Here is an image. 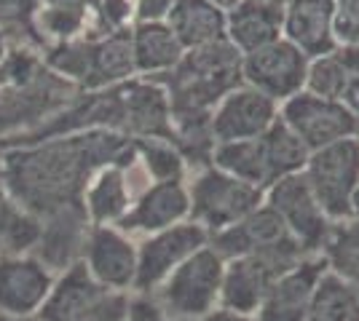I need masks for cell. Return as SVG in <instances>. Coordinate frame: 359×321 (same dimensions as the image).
<instances>
[{"mask_svg":"<svg viewBox=\"0 0 359 321\" xmlns=\"http://www.w3.org/2000/svg\"><path fill=\"white\" fill-rule=\"evenodd\" d=\"M132 161L135 139L107 129L48 139L0 155L8 196L35 220L83 204V190L94 171L129 166Z\"/></svg>","mask_w":359,"mask_h":321,"instance_id":"1","label":"cell"},{"mask_svg":"<svg viewBox=\"0 0 359 321\" xmlns=\"http://www.w3.org/2000/svg\"><path fill=\"white\" fill-rule=\"evenodd\" d=\"M8 80L0 86V142L27 134L70 105L78 89L46 67L41 51L11 48L6 59Z\"/></svg>","mask_w":359,"mask_h":321,"instance_id":"2","label":"cell"},{"mask_svg":"<svg viewBox=\"0 0 359 321\" xmlns=\"http://www.w3.org/2000/svg\"><path fill=\"white\" fill-rule=\"evenodd\" d=\"M156 80L169 97L172 115H212L241 78V51L228 38L210 46L191 48L172 73H164Z\"/></svg>","mask_w":359,"mask_h":321,"instance_id":"3","label":"cell"},{"mask_svg":"<svg viewBox=\"0 0 359 321\" xmlns=\"http://www.w3.org/2000/svg\"><path fill=\"white\" fill-rule=\"evenodd\" d=\"M225 260L210 244L191 255L172 271L169 278L150 297L164 308L172 319L201 321L215 308H220Z\"/></svg>","mask_w":359,"mask_h":321,"instance_id":"4","label":"cell"},{"mask_svg":"<svg viewBox=\"0 0 359 321\" xmlns=\"http://www.w3.org/2000/svg\"><path fill=\"white\" fill-rule=\"evenodd\" d=\"M191 222L201 225L210 236L241 222L247 214L266 204V190L225 174L223 169L207 166L188 174Z\"/></svg>","mask_w":359,"mask_h":321,"instance_id":"5","label":"cell"},{"mask_svg":"<svg viewBox=\"0 0 359 321\" xmlns=\"http://www.w3.org/2000/svg\"><path fill=\"white\" fill-rule=\"evenodd\" d=\"M300 174L332 222L351 220V199L359 185V137L314 150Z\"/></svg>","mask_w":359,"mask_h":321,"instance_id":"6","label":"cell"},{"mask_svg":"<svg viewBox=\"0 0 359 321\" xmlns=\"http://www.w3.org/2000/svg\"><path fill=\"white\" fill-rule=\"evenodd\" d=\"M306 257L309 255L290 249V252H257V255L225 260L220 308L255 316L269 290L273 287V281Z\"/></svg>","mask_w":359,"mask_h":321,"instance_id":"7","label":"cell"},{"mask_svg":"<svg viewBox=\"0 0 359 321\" xmlns=\"http://www.w3.org/2000/svg\"><path fill=\"white\" fill-rule=\"evenodd\" d=\"M207 244H210V233L191 220L150 233L145 238H137L135 294H153L172 271H177L191 255Z\"/></svg>","mask_w":359,"mask_h":321,"instance_id":"8","label":"cell"},{"mask_svg":"<svg viewBox=\"0 0 359 321\" xmlns=\"http://www.w3.org/2000/svg\"><path fill=\"white\" fill-rule=\"evenodd\" d=\"M279 118L309 148V153L322 150L335 142H344V139L359 137V118L354 113L306 89L279 105Z\"/></svg>","mask_w":359,"mask_h":321,"instance_id":"9","label":"cell"},{"mask_svg":"<svg viewBox=\"0 0 359 321\" xmlns=\"http://www.w3.org/2000/svg\"><path fill=\"white\" fill-rule=\"evenodd\" d=\"M309 57L287 38H279L269 46L241 57V78L247 86L271 97L273 102H287L306 89Z\"/></svg>","mask_w":359,"mask_h":321,"instance_id":"10","label":"cell"},{"mask_svg":"<svg viewBox=\"0 0 359 321\" xmlns=\"http://www.w3.org/2000/svg\"><path fill=\"white\" fill-rule=\"evenodd\" d=\"M266 204L279 214L285 228L292 233V238L303 246L309 257L322 252V244L332 228V220L319 206L303 174H290L271 185L266 190Z\"/></svg>","mask_w":359,"mask_h":321,"instance_id":"11","label":"cell"},{"mask_svg":"<svg viewBox=\"0 0 359 321\" xmlns=\"http://www.w3.org/2000/svg\"><path fill=\"white\" fill-rule=\"evenodd\" d=\"M81 262L102 290L135 294L137 238L116 225H91Z\"/></svg>","mask_w":359,"mask_h":321,"instance_id":"12","label":"cell"},{"mask_svg":"<svg viewBox=\"0 0 359 321\" xmlns=\"http://www.w3.org/2000/svg\"><path fill=\"white\" fill-rule=\"evenodd\" d=\"M54 278L32 255H0V316L8 321L38 316Z\"/></svg>","mask_w":359,"mask_h":321,"instance_id":"13","label":"cell"},{"mask_svg":"<svg viewBox=\"0 0 359 321\" xmlns=\"http://www.w3.org/2000/svg\"><path fill=\"white\" fill-rule=\"evenodd\" d=\"M148 185V174L137 164V155L129 166H102L94 171L83 190V209L91 225H118Z\"/></svg>","mask_w":359,"mask_h":321,"instance_id":"14","label":"cell"},{"mask_svg":"<svg viewBox=\"0 0 359 321\" xmlns=\"http://www.w3.org/2000/svg\"><path fill=\"white\" fill-rule=\"evenodd\" d=\"M210 246L223 260L257 255V252H290V249L303 252V246L292 238V233L285 228V222L279 220V214L273 212L269 204L257 206L252 214H247L236 225L210 236Z\"/></svg>","mask_w":359,"mask_h":321,"instance_id":"15","label":"cell"},{"mask_svg":"<svg viewBox=\"0 0 359 321\" xmlns=\"http://www.w3.org/2000/svg\"><path fill=\"white\" fill-rule=\"evenodd\" d=\"M185 220H191L188 180H169V183H150L116 228L132 238H145L150 233L180 225Z\"/></svg>","mask_w":359,"mask_h":321,"instance_id":"16","label":"cell"},{"mask_svg":"<svg viewBox=\"0 0 359 321\" xmlns=\"http://www.w3.org/2000/svg\"><path fill=\"white\" fill-rule=\"evenodd\" d=\"M279 118V102L260 94L257 89L241 83L225 97L212 113V134L215 142H241L257 139L269 131Z\"/></svg>","mask_w":359,"mask_h":321,"instance_id":"17","label":"cell"},{"mask_svg":"<svg viewBox=\"0 0 359 321\" xmlns=\"http://www.w3.org/2000/svg\"><path fill=\"white\" fill-rule=\"evenodd\" d=\"M38 222H41V233H38V241L30 252L32 257H38L54 276H60L62 271L81 262L86 236L91 230V220L83 209V204L65 206V209L48 214Z\"/></svg>","mask_w":359,"mask_h":321,"instance_id":"18","label":"cell"},{"mask_svg":"<svg viewBox=\"0 0 359 321\" xmlns=\"http://www.w3.org/2000/svg\"><path fill=\"white\" fill-rule=\"evenodd\" d=\"M325 260L314 255L300 260L285 276H279L269 290L266 300L260 303L255 319L257 321H306L309 308L314 300L319 278L325 276Z\"/></svg>","mask_w":359,"mask_h":321,"instance_id":"19","label":"cell"},{"mask_svg":"<svg viewBox=\"0 0 359 321\" xmlns=\"http://www.w3.org/2000/svg\"><path fill=\"white\" fill-rule=\"evenodd\" d=\"M123 134L132 139L172 142V107L156 80L132 78L123 83Z\"/></svg>","mask_w":359,"mask_h":321,"instance_id":"20","label":"cell"},{"mask_svg":"<svg viewBox=\"0 0 359 321\" xmlns=\"http://www.w3.org/2000/svg\"><path fill=\"white\" fill-rule=\"evenodd\" d=\"M306 92L332 99L359 118V46H335L309 62Z\"/></svg>","mask_w":359,"mask_h":321,"instance_id":"21","label":"cell"},{"mask_svg":"<svg viewBox=\"0 0 359 321\" xmlns=\"http://www.w3.org/2000/svg\"><path fill=\"white\" fill-rule=\"evenodd\" d=\"M285 38L316 59L338 46L335 41V0H287Z\"/></svg>","mask_w":359,"mask_h":321,"instance_id":"22","label":"cell"},{"mask_svg":"<svg viewBox=\"0 0 359 321\" xmlns=\"http://www.w3.org/2000/svg\"><path fill=\"white\" fill-rule=\"evenodd\" d=\"M225 38L244 54L285 38V6L271 0H241L225 14Z\"/></svg>","mask_w":359,"mask_h":321,"instance_id":"23","label":"cell"},{"mask_svg":"<svg viewBox=\"0 0 359 321\" xmlns=\"http://www.w3.org/2000/svg\"><path fill=\"white\" fill-rule=\"evenodd\" d=\"M32 24L43 51L78 38L91 41L94 0H41Z\"/></svg>","mask_w":359,"mask_h":321,"instance_id":"24","label":"cell"},{"mask_svg":"<svg viewBox=\"0 0 359 321\" xmlns=\"http://www.w3.org/2000/svg\"><path fill=\"white\" fill-rule=\"evenodd\" d=\"M137 78L132 54V30L116 32L100 41H89V62L81 92H102Z\"/></svg>","mask_w":359,"mask_h":321,"instance_id":"25","label":"cell"},{"mask_svg":"<svg viewBox=\"0 0 359 321\" xmlns=\"http://www.w3.org/2000/svg\"><path fill=\"white\" fill-rule=\"evenodd\" d=\"M107 290H102L83 262H75L73 268L62 271L54 278V287L46 297L43 308L38 311L41 321H75L81 313H86Z\"/></svg>","mask_w":359,"mask_h":321,"instance_id":"26","label":"cell"},{"mask_svg":"<svg viewBox=\"0 0 359 321\" xmlns=\"http://www.w3.org/2000/svg\"><path fill=\"white\" fill-rule=\"evenodd\" d=\"M166 24L185 51L217 43L225 38V11L212 0H172Z\"/></svg>","mask_w":359,"mask_h":321,"instance_id":"27","label":"cell"},{"mask_svg":"<svg viewBox=\"0 0 359 321\" xmlns=\"http://www.w3.org/2000/svg\"><path fill=\"white\" fill-rule=\"evenodd\" d=\"M132 54L137 78H158L177 67L185 48L166 22H140L132 27Z\"/></svg>","mask_w":359,"mask_h":321,"instance_id":"28","label":"cell"},{"mask_svg":"<svg viewBox=\"0 0 359 321\" xmlns=\"http://www.w3.org/2000/svg\"><path fill=\"white\" fill-rule=\"evenodd\" d=\"M212 166L223 169L225 174L244 180V183L255 185L260 190L271 187L269 164H266V153H263V142L257 139H241V142H223L215 148V158Z\"/></svg>","mask_w":359,"mask_h":321,"instance_id":"29","label":"cell"},{"mask_svg":"<svg viewBox=\"0 0 359 321\" xmlns=\"http://www.w3.org/2000/svg\"><path fill=\"white\" fill-rule=\"evenodd\" d=\"M306 321H359L357 287L325 271V276L316 284Z\"/></svg>","mask_w":359,"mask_h":321,"instance_id":"30","label":"cell"},{"mask_svg":"<svg viewBox=\"0 0 359 321\" xmlns=\"http://www.w3.org/2000/svg\"><path fill=\"white\" fill-rule=\"evenodd\" d=\"M260 142H263V153H266V164H269L271 185L290 174H300L311 155L309 148L287 129L282 118H276V123L260 137Z\"/></svg>","mask_w":359,"mask_h":321,"instance_id":"31","label":"cell"},{"mask_svg":"<svg viewBox=\"0 0 359 321\" xmlns=\"http://www.w3.org/2000/svg\"><path fill=\"white\" fill-rule=\"evenodd\" d=\"M319 257L325 268L348 284H359V222L357 220H341L332 222L327 238L322 244Z\"/></svg>","mask_w":359,"mask_h":321,"instance_id":"32","label":"cell"},{"mask_svg":"<svg viewBox=\"0 0 359 321\" xmlns=\"http://www.w3.org/2000/svg\"><path fill=\"white\" fill-rule=\"evenodd\" d=\"M41 233V222L22 212L8 196L6 177H3V164H0V244L6 255H30Z\"/></svg>","mask_w":359,"mask_h":321,"instance_id":"33","label":"cell"},{"mask_svg":"<svg viewBox=\"0 0 359 321\" xmlns=\"http://www.w3.org/2000/svg\"><path fill=\"white\" fill-rule=\"evenodd\" d=\"M137 164L148 174L150 183L188 180V166L169 139H135Z\"/></svg>","mask_w":359,"mask_h":321,"instance_id":"34","label":"cell"},{"mask_svg":"<svg viewBox=\"0 0 359 321\" xmlns=\"http://www.w3.org/2000/svg\"><path fill=\"white\" fill-rule=\"evenodd\" d=\"M41 0H0V35L11 48H32L41 51V41L35 35V11Z\"/></svg>","mask_w":359,"mask_h":321,"instance_id":"35","label":"cell"},{"mask_svg":"<svg viewBox=\"0 0 359 321\" xmlns=\"http://www.w3.org/2000/svg\"><path fill=\"white\" fill-rule=\"evenodd\" d=\"M129 300H132V294H123V292H105V294H102L86 313H81L75 321H126Z\"/></svg>","mask_w":359,"mask_h":321,"instance_id":"36","label":"cell"},{"mask_svg":"<svg viewBox=\"0 0 359 321\" xmlns=\"http://www.w3.org/2000/svg\"><path fill=\"white\" fill-rule=\"evenodd\" d=\"M338 46H359V0H335Z\"/></svg>","mask_w":359,"mask_h":321,"instance_id":"37","label":"cell"},{"mask_svg":"<svg viewBox=\"0 0 359 321\" xmlns=\"http://www.w3.org/2000/svg\"><path fill=\"white\" fill-rule=\"evenodd\" d=\"M126 321H180V319H172L150 294H132Z\"/></svg>","mask_w":359,"mask_h":321,"instance_id":"38","label":"cell"},{"mask_svg":"<svg viewBox=\"0 0 359 321\" xmlns=\"http://www.w3.org/2000/svg\"><path fill=\"white\" fill-rule=\"evenodd\" d=\"M201 321H257L255 316L247 313H236V311H228V308H215L212 313H207Z\"/></svg>","mask_w":359,"mask_h":321,"instance_id":"39","label":"cell"},{"mask_svg":"<svg viewBox=\"0 0 359 321\" xmlns=\"http://www.w3.org/2000/svg\"><path fill=\"white\" fill-rule=\"evenodd\" d=\"M8 54H11V43H8V41H6L3 35H0V67L6 64V59H8Z\"/></svg>","mask_w":359,"mask_h":321,"instance_id":"40","label":"cell"},{"mask_svg":"<svg viewBox=\"0 0 359 321\" xmlns=\"http://www.w3.org/2000/svg\"><path fill=\"white\" fill-rule=\"evenodd\" d=\"M212 3H215V6H217V8H223L225 14H228V11H231V8H236V6H239L241 0H212Z\"/></svg>","mask_w":359,"mask_h":321,"instance_id":"41","label":"cell"},{"mask_svg":"<svg viewBox=\"0 0 359 321\" xmlns=\"http://www.w3.org/2000/svg\"><path fill=\"white\" fill-rule=\"evenodd\" d=\"M351 220L359 222V185H357V190H354V199H351Z\"/></svg>","mask_w":359,"mask_h":321,"instance_id":"42","label":"cell"},{"mask_svg":"<svg viewBox=\"0 0 359 321\" xmlns=\"http://www.w3.org/2000/svg\"><path fill=\"white\" fill-rule=\"evenodd\" d=\"M6 80H8V73H6V64H3V67H0V86H3Z\"/></svg>","mask_w":359,"mask_h":321,"instance_id":"43","label":"cell"},{"mask_svg":"<svg viewBox=\"0 0 359 321\" xmlns=\"http://www.w3.org/2000/svg\"><path fill=\"white\" fill-rule=\"evenodd\" d=\"M271 3H279V6H287V0H271Z\"/></svg>","mask_w":359,"mask_h":321,"instance_id":"44","label":"cell"},{"mask_svg":"<svg viewBox=\"0 0 359 321\" xmlns=\"http://www.w3.org/2000/svg\"><path fill=\"white\" fill-rule=\"evenodd\" d=\"M0 255H6V249H3V244H0Z\"/></svg>","mask_w":359,"mask_h":321,"instance_id":"45","label":"cell"},{"mask_svg":"<svg viewBox=\"0 0 359 321\" xmlns=\"http://www.w3.org/2000/svg\"><path fill=\"white\" fill-rule=\"evenodd\" d=\"M0 321H8V319H3V316H0Z\"/></svg>","mask_w":359,"mask_h":321,"instance_id":"46","label":"cell"},{"mask_svg":"<svg viewBox=\"0 0 359 321\" xmlns=\"http://www.w3.org/2000/svg\"><path fill=\"white\" fill-rule=\"evenodd\" d=\"M354 287H357V292H359V284H354Z\"/></svg>","mask_w":359,"mask_h":321,"instance_id":"47","label":"cell"}]
</instances>
